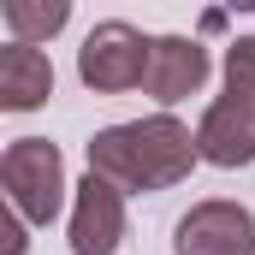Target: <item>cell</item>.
<instances>
[{
  "mask_svg": "<svg viewBox=\"0 0 255 255\" xmlns=\"http://www.w3.org/2000/svg\"><path fill=\"white\" fill-rule=\"evenodd\" d=\"M190 136H196V160L226 166V172L250 166V160H255V101L214 95V101L202 107V119H196Z\"/></svg>",
  "mask_w": 255,
  "mask_h": 255,
  "instance_id": "cell-6",
  "label": "cell"
},
{
  "mask_svg": "<svg viewBox=\"0 0 255 255\" xmlns=\"http://www.w3.org/2000/svg\"><path fill=\"white\" fill-rule=\"evenodd\" d=\"M65 154L48 136H18L0 148V202L24 226H54L65 208Z\"/></svg>",
  "mask_w": 255,
  "mask_h": 255,
  "instance_id": "cell-2",
  "label": "cell"
},
{
  "mask_svg": "<svg viewBox=\"0 0 255 255\" xmlns=\"http://www.w3.org/2000/svg\"><path fill=\"white\" fill-rule=\"evenodd\" d=\"M89 172L119 196H154L196 172V136L172 113H148L130 125H107L89 136Z\"/></svg>",
  "mask_w": 255,
  "mask_h": 255,
  "instance_id": "cell-1",
  "label": "cell"
},
{
  "mask_svg": "<svg viewBox=\"0 0 255 255\" xmlns=\"http://www.w3.org/2000/svg\"><path fill=\"white\" fill-rule=\"evenodd\" d=\"M0 255H30V226L0 202Z\"/></svg>",
  "mask_w": 255,
  "mask_h": 255,
  "instance_id": "cell-11",
  "label": "cell"
},
{
  "mask_svg": "<svg viewBox=\"0 0 255 255\" xmlns=\"http://www.w3.org/2000/svg\"><path fill=\"white\" fill-rule=\"evenodd\" d=\"M54 101V60L24 42H0V113H36Z\"/></svg>",
  "mask_w": 255,
  "mask_h": 255,
  "instance_id": "cell-8",
  "label": "cell"
},
{
  "mask_svg": "<svg viewBox=\"0 0 255 255\" xmlns=\"http://www.w3.org/2000/svg\"><path fill=\"white\" fill-rule=\"evenodd\" d=\"M0 18H6V30H12V42L42 48V42H54L65 24H71V0H6Z\"/></svg>",
  "mask_w": 255,
  "mask_h": 255,
  "instance_id": "cell-9",
  "label": "cell"
},
{
  "mask_svg": "<svg viewBox=\"0 0 255 255\" xmlns=\"http://www.w3.org/2000/svg\"><path fill=\"white\" fill-rule=\"evenodd\" d=\"M226 95L255 101V36H232L226 42Z\"/></svg>",
  "mask_w": 255,
  "mask_h": 255,
  "instance_id": "cell-10",
  "label": "cell"
},
{
  "mask_svg": "<svg viewBox=\"0 0 255 255\" xmlns=\"http://www.w3.org/2000/svg\"><path fill=\"white\" fill-rule=\"evenodd\" d=\"M148 42H154V36H142L136 24H125V18L95 24V30L83 36V48H77V77H83V89H95V95H125V89H142Z\"/></svg>",
  "mask_w": 255,
  "mask_h": 255,
  "instance_id": "cell-3",
  "label": "cell"
},
{
  "mask_svg": "<svg viewBox=\"0 0 255 255\" xmlns=\"http://www.w3.org/2000/svg\"><path fill=\"white\" fill-rule=\"evenodd\" d=\"M172 255H255V214L232 196H208L178 220Z\"/></svg>",
  "mask_w": 255,
  "mask_h": 255,
  "instance_id": "cell-4",
  "label": "cell"
},
{
  "mask_svg": "<svg viewBox=\"0 0 255 255\" xmlns=\"http://www.w3.org/2000/svg\"><path fill=\"white\" fill-rule=\"evenodd\" d=\"M65 238H71V255H119V244H125V196L107 178L83 172L71 184V226H65Z\"/></svg>",
  "mask_w": 255,
  "mask_h": 255,
  "instance_id": "cell-5",
  "label": "cell"
},
{
  "mask_svg": "<svg viewBox=\"0 0 255 255\" xmlns=\"http://www.w3.org/2000/svg\"><path fill=\"white\" fill-rule=\"evenodd\" d=\"M208 83V48L196 36H154L148 42V71H142V89L160 101V113H172L178 101L202 95Z\"/></svg>",
  "mask_w": 255,
  "mask_h": 255,
  "instance_id": "cell-7",
  "label": "cell"
}]
</instances>
